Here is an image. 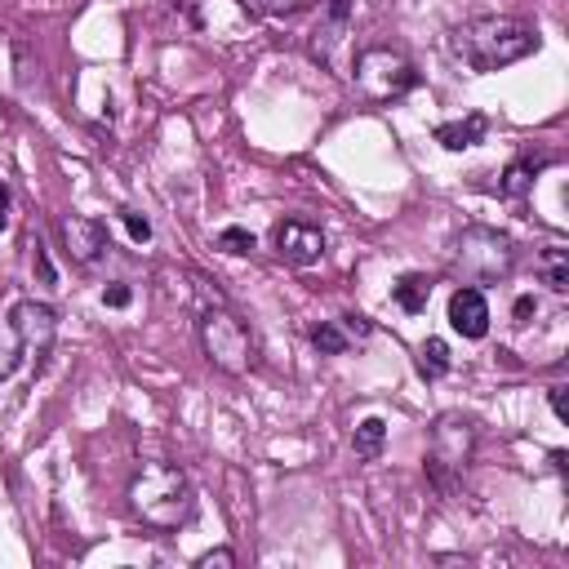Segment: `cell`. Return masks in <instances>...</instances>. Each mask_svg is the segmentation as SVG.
<instances>
[{"mask_svg": "<svg viewBox=\"0 0 569 569\" xmlns=\"http://www.w3.org/2000/svg\"><path fill=\"white\" fill-rule=\"evenodd\" d=\"M311 347H316L320 356H342V351H351L356 342H351V333L342 329V320H320V325L311 329Z\"/></svg>", "mask_w": 569, "mask_h": 569, "instance_id": "19", "label": "cell"}, {"mask_svg": "<svg viewBox=\"0 0 569 569\" xmlns=\"http://www.w3.org/2000/svg\"><path fill=\"white\" fill-rule=\"evenodd\" d=\"M391 298H396V307H400V311L418 316V311H427V298H431V280H427L422 271H409V276H400V280L391 284Z\"/></svg>", "mask_w": 569, "mask_h": 569, "instance_id": "14", "label": "cell"}, {"mask_svg": "<svg viewBox=\"0 0 569 569\" xmlns=\"http://www.w3.org/2000/svg\"><path fill=\"white\" fill-rule=\"evenodd\" d=\"M449 365H453V356H449V342H445V338H427V342L418 347V373H422L427 382L445 378Z\"/></svg>", "mask_w": 569, "mask_h": 569, "instance_id": "18", "label": "cell"}, {"mask_svg": "<svg viewBox=\"0 0 569 569\" xmlns=\"http://www.w3.org/2000/svg\"><path fill=\"white\" fill-rule=\"evenodd\" d=\"M565 391H569L565 382H551V387H547V405H551V413H556L560 422H569V405H565Z\"/></svg>", "mask_w": 569, "mask_h": 569, "instance_id": "25", "label": "cell"}, {"mask_svg": "<svg viewBox=\"0 0 569 569\" xmlns=\"http://www.w3.org/2000/svg\"><path fill=\"white\" fill-rule=\"evenodd\" d=\"M538 271H542V284L551 293H569V253L560 244H547L542 258H538Z\"/></svg>", "mask_w": 569, "mask_h": 569, "instance_id": "17", "label": "cell"}, {"mask_svg": "<svg viewBox=\"0 0 569 569\" xmlns=\"http://www.w3.org/2000/svg\"><path fill=\"white\" fill-rule=\"evenodd\" d=\"M316 4H325V0H240V9L253 18H293V13L316 9Z\"/></svg>", "mask_w": 569, "mask_h": 569, "instance_id": "20", "label": "cell"}, {"mask_svg": "<svg viewBox=\"0 0 569 569\" xmlns=\"http://www.w3.org/2000/svg\"><path fill=\"white\" fill-rule=\"evenodd\" d=\"M196 333H200V347H204V356H209L213 369H222L231 378L249 373V365H253V338H249L244 320L227 307V298H209L200 307Z\"/></svg>", "mask_w": 569, "mask_h": 569, "instance_id": "3", "label": "cell"}, {"mask_svg": "<svg viewBox=\"0 0 569 569\" xmlns=\"http://www.w3.org/2000/svg\"><path fill=\"white\" fill-rule=\"evenodd\" d=\"M133 520H142L147 529L160 533H178L191 516H196V489L187 480L182 467L173 462H142L124 489Z\"/></svg>", "mask_w": 569, "mask_h": 569, "instance_id": "2", "label": "cell"}, {"mask_svg": "<svg viewBox=\"0 0 569 569\" xmlns=\"http://www.w3.org/2000/svg\"><path fill=\"white\" fill-rule=\"evenodd\" d=\"M213 244H218L222 253H249V249H253V231H249V227H222Z\"/></svg>", "mask_w": 569, "mask_h": 569, "instance_id": "22", "label": "cell"}, {"mask_svg": "<svg viewBox=\"0 0 569 569\" xmlns=\"http://www.w3.org/2000/svg\"><path fill=\"white\" fill-rule=\"evenodd\" d=\"M22 360H31V351H27L22 333H18V325H13L9 316H0V382L13 378V369H18Z\"/></svg>", "mask_w": 569, "mask_h": 569, "instance_id": "15", "label": "cell"}, {"mask_svg": "<svg viewBox=\"0 0 569 569\" xmlns=\"http://www.w3.org/2000/svg\"><path fill=\"white\" fill-rule=\"evenodd\" d=\"M271 249L289 267H316L325 258V231L311 218H280L271 227Z\"/></svg>", "mask_w": 569, "mask_h": 569, "instance_id": "7", "label": "cell"}, {"mask_svg": "<svg viewBox=\"0 0 569 569\" xmlns=\"http://www.w3.org/2000/svg\"><path fill=\"white\" fill-rule=\"evenodd\" d=\"M62 244H67V253H71L80 267H93V262L111 249V236H107V227H102L98 218L67 213V218H62Z\"/></svg>", "mask_w": 569, "mask_h": 569, "instance_id": "9", "label": "cell"}, {"mask_svg": "<svg viewBox=\"0 0 569 569\" xmlns=\"http://www.w3.org/2000/svg\"><path fill=\"white\" fill-rule=\"evenodd\" d=\"M511 316H516V325L525 329V325L538 316V298H529V293H525V298H516V311H511Z\"/></svg>", "mask_w": 569, "mask_h": 569, "instance_id": "26", "label": "cell"}, {"mask_svg": "<svg viewBox=\"0 0 569 569\" xmlns=\"http://www.w3.org/2000/svg\"><path fill=\"white\" fill-rule=\"evenodd\" d=\"M351 22V0H325V13H320V27L311 31V58L320 67H333V44L342 40Z\"/></svg>", "mask_w": 569, "mask_h": 569, "instance_id": "11", "label": "cell"}, {"mask_svg": "<svg viewBox=\"0 0 569 569\" xmlns=\"http://www.w3.org/2000/svg\"><path fill=\"white\" fill-rule=\"evenodd\" d=\"M356 84H360V93L369 98V102H400L405 93H413L418 89V67L400 53V49H391V44H369V49H360L356 53Z\"/></svg>", "mask_w": 569, "mask_h": 569, "instance_id": "6", "label": "cell"}, {"mask_svg": "<svg viewBox=\"0 0 569 569\" xmlns=\"http://www.w3.org/2000/svg\"><path fill=\"white\" fill-rule=\"evenodd\" d=\"M27 249H31V276L44 284V289H53L58 284V271H53V262H49V249H44V236L36 231L31 240H27Z\"/></svg>", "mask_w": 569, "mask_h": 569, "instance_id": "21", "label": "cell"}, {"mask_svg": "<svg viewBox=\"0 0 569 569\" xmlns=\"http://www.w3.org/2000/svg\"><path fill=\"white\" fill-rule=\"evenodd\" d=\"M4 316L18 325V333H22L27 351H31L36 369H40V365H44V356H49V347H53V333H58V311H53L49 302H36V298H18V302H13Z\"/></svg>", "mask_w": 569, "mask_h": 569, "instance_id": "8", "label": "cell"}, {"mask_svg": "<svg viewBox=\"0 0 569 569\" xmlns=\"http://www.w3.org/2000/svg\"><path fill=\"white\" fill-rule=\"evenodd\" d=\"M551 164V156L547 151H520L507 169H502V178H498V191L507 196V200H520V196H529V187H533V178L542 173Z\"/></svg>", "mask_w": 569, "mask_h": 569, "instance_id": "12", "label": "cell"}, {"mask_svg": "<svg viewBox=\"0 0 569 569\" xmlns=\"http://www.w3.org/2000/svg\"><path fill=\"white\" fill-rule=\"evenodd\" d=\"M382 445H387V422L378 418V413H369V418H360L356 422V431H351V449H356V458H378L382 453Z\"/></svg>", "mask_w": 569, "mask_h": 569, "instance_id": "16", "label": "cell"}, {"mask_svg": "<svg viewBox=\"0 0 569 569\" xmlns=\"http://www.w3.org/2000/svg\"><path fill=\"white\" fill-rule=\"evenodd\" d=\"M511 267H516V244L493 227H467L453 240V271L467 284H498L511 276Z\"/></svg>", "mask_w": 569, "mask_h": 569, "instance_id": "5", "label": "cell"}, {"mask_svg": "<svg viewBox=\"0 0 569 569\" xmlns=\"http://www.w3.org/2000/svg\"><path fill=\"white\" fill-rule=\"evenodd\" d=\"M173 9H178L191 27H200V0H173Z\"/></svg>", "mask_w": 569, "mask_h": 569, "instance_id": "29", "label": "cell"}, {"mask_svg": "<svg viewBox=\"0 0 569 569\" xmlns=\"http://www.w3.org/2000/svg\"><path fill=\"white\" fill-rule=\"evenodd\" d=\"M196 565H200V569H209V565H236V556H231L227 547H213V551H204Z\"/></svg>", "mask_w": 569, "mask_h": 569, "instance_id": "27", "label": "cell"}, {"mask_svg": "<svg viewBox=\"0 0 569 569\" xmlns=\"http://www.w3.org/2000/svg\"><path fill=\"white\" fill-rule=\"evenodd\" d=\"M129 302H133V289H129V284L116 280V284L102 289V307H129Z\"/></svg>", "mask_w": 569, "mask_h": 569, "instance_id": "24", "label": "cell"}, {"mask_svg": "<svg viewBox=\"0 0 569 569\" xmlns=\"http://www.w3.org/2000/svg\"><path fill=\"white\" fill-rule=\"evenodd\" d=\"M120 222H124V231L133 236V244H147V240H151V222H147L138 209H120Z\"/></svg>", "mask_w": 569, "mask_h": 569, "instance_id": "23", "label": "cell"}, {"mask_svg": "<svg viewBox=\"0 0 569 569\" xmlns=\"http://www.w3.org/2000/svg\"><path fill=\"white\" fill-rule=\"evenodd\" d=\"M9 204H13V196H9V187L0 182V231L9 227Z\"/></svg>", "mask_w": 569, "mask_h": 569, "instance_id": "30", "label": "cell"}, {"mask_svg": "<svg viewBox=\"0 0 569 569\" xmlns=\"http://www.w3.org/2000/svg\"><path fill=\"white\" fill-rule=\"evenodd\" d=\"M485 133H489V120H485L480 111H467L462 120H445V124H436V142H440L445 151L480 147V142H485Z\"/></svg>", "mask_w": 569, "mask_h": 569, "instance_id": "13", "label": "cell"}, {"mask_svg": "<svg viewBox=\"0 0 569 569\" xmlns=\"http://www.w3.org/2000/svg\"><path fill=\"white\" fill-rule=\"evenodd\" d=\"M471 458H476V422L462 413H440L427 436V480L449 498L458 493Z\"/></svg>", "mask_w": 569, "mask_h": 569, "instance_id": "4", "label": "cell"}, {"mask_svg": "<svg viewBox=\"0 0 569 569\" xmlns=\"http://www.w3.org/2000/svg\"><path fill=\"white\" fill-rule=\"evenodd\" d=\"M449 325H453V333H462L471 342L489 333V298L480 284H462L449 293Z\"/></svg>", "mask_w": 569, "mask_h": 569, "instance_id": "10", "label": "cell"}, {"mask_svg": "<svg viewBox=\"0 0 569 569\" xmlns=\"http://www.w3.org/2000/svg\"><path fill=\"white\" fill-rule=\"evenodd\" d=\"M449 49L471 71H502L538 49V27H529L525 18H507V13H480L453 27Z\"/></svg>", "mask_w": 569, "mask_h": 569, "instance_id": "1", "label": "cell"}, {"mask_svg": "<svg viewBox=\"0 0 569 569\" xmlns=\"http://www.w3.org/2000/svg\"><path fill=\"white\" fill-rule=\"evenodd\" d=\"M13 53H18V84H31V67H27V40H13Z\"/></svg>", "mask_w": 569, "mask_h": 569, "instance_id": "28", "label": "cell"}]
</instances>
